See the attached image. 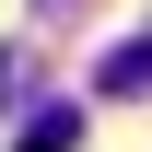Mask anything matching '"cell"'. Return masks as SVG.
Instances as JSON below:
<instances>
[{
  "label": "cell",
  "mask_w": 152,
  "mask_h": 152,
  "mask_svg": "<svg viewBox=\"0 0 152 152\" xmlns=\"http://www.w3.org/2000/svg\"><path fill=\"white\" fill-rule=\"evenodd\" d=\"M94 94H105V105H117V94H152V23H140L117 58H94Z\"/></svg>",
  "instance_id": "obj_1"
},
{
  "label": "cell",
  "mask_w": 152,
  "mask_h": 152,
  "mask_svg": "<svg viewBox=\"0 0 152 152\" xmlns=\"http://www.w3.org/2000/svg\"><path fill=\"white\" fill-rule=\"evenodd\" d=\"M70 140H82V105H35L12 129V152H70Z\"/></svg>",
  "instance_id": "obj_2"
},
{
  "label": "cell",
  "mask_w": 152,
  "mask_h": 152,
  "mask_svg": "<svg viewBox=\"0 0 152 152\" xmlns=\"http://www.w3.org/2000/svg\"><path fill=\"white\" fill-rule=\"evenodd\" d=\"M35 12H47V23H70V12H82V0H35Z\"/></svg>",
  "instance_id": "obj_3"
}]
</instances>
